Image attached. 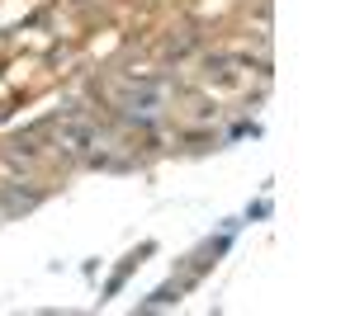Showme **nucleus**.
Instances as JSON below:
<instances>
[{"label":"nucleus","mask_w":355,"mask_h":316,"mask_svg":"<svg viewBox=\"0 0 355 316\" xmlns=\"http://www.w3.org/2000/svg\"><path fill=\"white\" fill-rule=\"evenodd\" d=\"M166 100H171V85L166 80H137L119 95V113L123 118H137V123H157L166 113Z\"/></svg>","instance_id":"obj_1"},{"label":"nucleus","mask_w":355,"mask_h":316,"mask_svg":"<svg viewBox=\"0 0 355 316\" xmlns=\"http://www.w3.org/2000/svg\"><path fill=\"white\" fill-rule=\"evenodd\" d=\"M53 142H57L62 156H95L100 132H95V123H85V118H67V123L53 128Z\"/></svg>","instance_id":"obj_2"}]
</instances>
